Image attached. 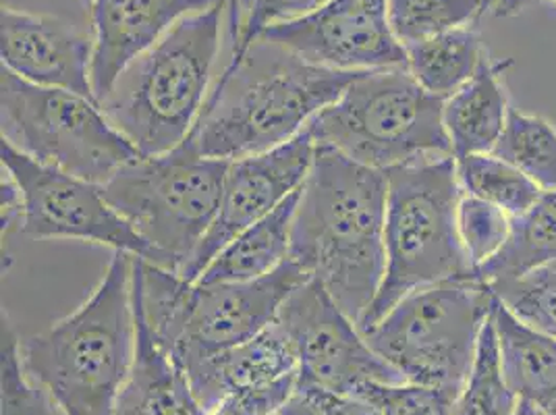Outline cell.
Wrapping results in <instances>:
<instances>
[{
	"instance_id": "obj_1",
	"label": "cell",
	"mask_w": 556,
	"mask_h": 415,
	"mask_svg": "<svg viewBox=\"0 0 556 415\" xmlns=\"http://www.w3.org/2000/svg\"><path fill=\"white\" fill-rule=\"evenodd\" d=\"M387 173L316 146L293 218L289 260L355 323L384 278Z\"/></svg>"
},
{
	"instance_id": "obj_2",
	"label": "cell",
	"mask_w": 556,
	"mask_h": 415,
	"mask_svg": "<svg viewBox=\"0 0 556 415\" xmlns=\"http://www.w3.org/2000/svg\"><path fill=\"white\" fill-rule=\"evenodd\" d=\"M362 71L312 65L257 38L210 90L189 141L210 159L237 161L298 138Z\"/></svg>"
},
{
	"instance_id": "obj_3",
	"label": "cell",
	"mask_w": 556,
	"mask_h": 415,
	"mask_svg": "<svg viewBox=\"0 0 556 415\" xmlns=\"http://www.w3.org/2000/svg\"><path fill=\"white\" fill-rule=\"evenodd\" d=\"M134 260L115 252L88 300L20 341L25 374L67 415H116L136 360Z\"/></svg>"
},
{
	"instance_id": "obj_4",
	"label": "cell",
	"mask_w": 556,
	"mask_h": 415,
	"mask_svg": "<svg viewBox=\"0 0 556 415\" xmlns=\"http://www.w3.org/2000/svg\"><path fill=\"white\" fill-rule=\"evenodd\" d=\"M227 0L191 13L121 73L102 111L141 156L186 141L206 106Z\"/></svg>"
},
{
	"instance_id": "obj_5",
	"label": "cell",
	"mask_w": 556,
	"mask_h": 415,
	"mask_svg": "<svg viewBox=\"0 0 556 415\" xmlns=\"http://www.w3.org/2000/svg\"><path fill=\"white\" fill-rule=\"evenodd\" d=\"M305 280L309 277L291 260L266 277L218 285L187 282L138 255L134 260V298L179 368L266 330Z\"/></svg>"
},
{
	"instance_id": "obj_6",
	"label": "cell",
	"mask_w": 556,
	"mask_h": 415,
	"mask_svg": "<svg viewBox=\"0 0 556 415\" xmlns=\"http://www.w3.org/2000/svg\"><path fill=\"white\" fill-rule=\"evenodd\" d=\"M462 196L453 156L387 171L384 278L357 324L362 332L417 289L471 277L457 231Z\"/></svg>"
},
{
	"instance_id": "obj_7",
	"label": "cell",
	"mask_w": 556,
	"mask_h": 415,
	"mask_svg": "<svg viewBox=\"0 0 556 415\" xmlns=\"http://www.w3.org/2000/svg\"><path fill=\"white\" fill-rule=\"evenodd\" d=\"M442 109L444 98L426 92L407 67L362 71L305 129L316 146L387 173L453 156Z\"/></svg>"
},
{
	"instance_id": "obj_8",
	"label": "cell",
	"mask_w": 556,
	"mask_h": 415,
	"mask_svg": "<svg viewBox=\"0 0 556 415\" xmlns=\"http://www.w3.org/2000/svg\"><path fill=\"white\" fill-rule=\"evenodd\" d=\"M229 162L204 156L186 139L125 164L102 191L150 248V264L181 275L216 218Z\"/></svg>"
},
{
	"instance_id": "obj_9",
	"label": "cell",
	"mask_w": 556,
	"mask_h": 415,
	"mask_svg": "<svg viewBox=\"0 0 556 415\" xmlns=\"http://www.w3.org/2000/svg\"><path fill=\"white\" fill-rule=\"evenodd\" d=\"M492 305L484 282L451 278L405 295L362 335L405 382L459 397Z\"/></svg>"
},
{
	"instance_id": "obj_10",
	"label": "cell",
	"mask_w": 556,
	"mask_h": 415,
	"mask_svg": "<svg viewBox=\"0 0 556 415\" xmlns=\"http://www.w3.org/2000/svg\"><path fill=\"white\" fill-rule=\"evenodd\" d=\"M0 131L25 156L98 185L141 156L92 98L29 84L4 67Z\"/></svg>"
},
{
	"instance_id": "obj_11",
	"label": "cell",
	"mask_w": 556,
	"mask_h": 415,
	"mask_svg": "<svg viewBox=\"0 0 556 415\" xmlns=\"http://www.w3.org/2000/svg\"><path fill=\"white\" fill-rule=\"evenodd\" d=\"M0 162L24 193L20 232L31 239L86 241L152 262L150 248L111 206L102 185L45 166L4 141Z\"/></svg>"
},
{
	"instance_id": "obj_12",
	"label": "cell",
	"mask_w": 556,
	"mask_h": 415,
	"mask_svg": "<svg viewBox=\"0 0 556 415\" xmlns=\"http://www.w3.org/2000/svg\"><path fill=\"white\" fill-rule=\"evenodd\" d=\"M277 323L295 347L298 385L357 394L370 382H405L314 278L305 280L282 303Z\"/></svg>"
},
{
	"instance_id": "obj_13",
	"label": "cell",
	"mask_w": 556,
	"mask_h": 415,
	"mask_svg": "<svg viewBox=\"0 0 556 415\" xmlns=\"http://www.w3.org/2000/svg\"><path fill=\"white\" fill-rule=\"evenodd\" d=\"M303 61L328 70L405 67L407 50L389 22V0H326L312 13L260 34Z\"/></svg>"
},
{
	"instance_id": "obj_14",
	"label": "cell",
	"mask_w": 556,
	"mask_h": 415,
	"mask_svg": "<svg viewBox=\"0 0 556 415\" xmlns=\"http://www.w3.org/2000/svg\"><path fill=\"white\" fill-rule=\"evenodd\" d=\"M316 159L307 129L268 152L229 162L216 218L179 277L195 282L214 255L302 189Z\"/></svg>"
},
{
	"instance_id": "obj_15",
	"label": "cell",
	"mask_w": 556,
	"mask_h": 415,
	"mask_svg": "<svg viewBox=\"0 0 556 415\" xmlns=\"http://www.w3.org/2000/svg\"><path fill=\"white\" fill-rule=\"evenodd\" d=\"M92 52L93 40L67 22L2 7V67L25 81L96 100Z\"/></svg>"
},
{
	"instance_id": "obj_16",
	"label": "cell",
	"mask_w": 556,
	"mask_h": 415,
	"mask_svg": "<svg viewBox=\"0 0 556 415\" xmlns=\"http://www.w3.org/2000/svg\"><path fill=\"white\" fill-rule=\"evenodd\" d=\"M218 0H92V88L100 102L121 73L184 17Z\"/></svg>"
},
{
	"instance_id": "obj_17",
	"label": "cell",
	"mask_w": 556,
	"mask_h": 415,
	"mask_svg": "<svg viewBox=\"0 0 556 415\" xmlns=\"http://www.w3.org/2000/svg\"><path fill=\"white\" fill-rule=\"evenodd\" d=\"M181 369L200 405L210 414L231 392L298 374V353L289 335L275 323L252 339L198 357Z\"/></svg>"
},
{
	"instance_id": "obj_18",
	"label": "cell",
	"mask_w": 556,
	"mask_h": 415,
	"mask_svg": "<svg viewBox=\"0 0 556 415\" xmlns=\"http://www.w3.org/2000/svg\"><path fill=\"white\" fill-rule=\"evenodd\" d=\"M510 65V59L503 63L484 59L464 88L444 100L442 123L455 161L471 154H490L498 143L510 111L503 84Z\"/></svg>"
},
{
	"instance_id": "obj_19",
	"label": "cell",
	"mask_w": 556,
	"mask_h": 415,
	"mask_svg": "<svg viewBox=\"0 0 556 415\" xmlns=\"http://www.w3.org/2000/svg\"><path fill=\"white\" fill-rule=\"evenodd\" d=\"M136 305V360L121 392L116 415H208L179 368L146 323Z\"/></svg>"
},
{
	"instance_id": "obj_20",
	"label": "cell",
	"mask_w": 556,
	"mask_h": 415,
	"mask_svg": "<svg viewBox=\"0 0 556 415\" xmlns=\"http://www.w3.org/2000/svg\"><path fill=\"white\" fill-rule=\"evenodd\" d=\"M492 318L498 332L503 369L519 401L556 415V339L517 320L494 298Z\"/></svg>"
},
{
	"instance_id": "obj_21",
	"label": "cell",
	"mask_w": 556,
	"mask_h": 415,
	"mask_svg": "<svg viewBox=\"0 0 556 415\" xmlns=\"http://www.w3.org/2000/svg\"><path fill=\"white\" fill-rule=\"evenodd\" d=\"M302 191V189H300ZM300 191L289 196L268 216L248 227L231 239L206 266L195 282H248L275 273L289 260L293 218L300 202Z\"/></svg>"
},
{
	"instance_id": "obj_22",
	"label": "cell",
	"mask_w": 556,
	"mask_h": 415,
	"mask_svg": "<svg viewBox=\"0 0 556 415\" xmlns=\"http://www.w3.org/2000/svg\"><path fill=\"white\" fill-rule=\"evenodd\" d=\"M407 50V70L426 92L439 98L464 88L486 59L476 27L465 25L437 38L417 42Z\"/></svg>"
},
{
	"instance_id": "obj_23",
	"label": "cell",
	"mask_w": 556,
	"mask_h": 415,
	"mask_svg": "<svg viewBox=\"0 0 556 415\" xmlns=\"http://www.w3.org/2000/svg\"><path fill=\"white\" fill-rule=\"evenodd\" d=\"M556 260V189L544 191L523 216L513 218L507 246L471 271L484 285L521 277L535 266Z\"/></svg>"
},
{
	"instance_id": "obj_24",
	"label": "cell",
	"mask_w": 556,
	"mask_h": 415,
	"mask_svg": "<svg viewBox=\"0 0 556 415\" xmlns=\"http://www.w3.org/2000/svg\"><path fill=\"white\" fill-rule=\"evenodd\" d=\"M519 405L517 394L507 382L498 332L490 314L476 349L464 389L455 399L453 415H513Z\"/></svg>"
},
{
	"instance_id": "obj_25",
	"label": "cell",
	"mask_w": 556,
	"mask_h": 415,
	"mask_svg": "<svg viewBox=\"0 0 556 415\" xmlns=\"http://www.w3.org/2000/svg\"><path fill=\"white\" fill-rule=\"evenodd\" d=\"M457 175L464 193L503 208L510 218L523 216L544 193L519 168L492 152L457 161Z\"/></svg>"
},
{
	"instance_id": "obj_26",
	"label": "cell",
	"mask_w": 556,
	"mask_h": 415,
	"mask_svg": "<svg viewBox=\"0 0 556 415\" xmlns=\"http://www.w3.org/2000/svg\"><path fill=\"white\" fill-rule=\"evenodd\" d=\"M492 154L519 168L542 191L556 189V129L551 121L510 109Z\"/></svg>"
},
{
	"instance_id": "obj_27",
	"label": "cell",
	"mask_w": 556,
	"mask_h": 415,
	"mask_svg": "<svg viewBox=\"0 0 556 415\" xmlns=\"http://www.w3.org/2000/svg\"><path fill=\"white\" fill-rule=\"evenodd\" d=\"M482 17L484 0H389V22L405 48Z\"/></svg>"
},
{
	"instance_id": "obj_28",
	"label": "cell",
	"mask_w": 556,
	"mask_h": 415,
	"mask_svg": "<svg viewBox=\"0 0 556 415\" xmlns=\"http://www.w3.org/2000/svg\"><path fill=\"white\" fill-rule=\"evenodd\" d=\"M488 287L517 320L556 339V260Z\"/></svg>"
},
{
	"instance_id": "obj_29",
	"label": "cell",
	"mask_w": 556,
	"mask_h": 415,
	"mask_svg": "<svg viewBox=\"0 0 556 415\" xmlns=\"http://www.w3.org/2000/svg\"><path fill=\"white\" fill-rule=\"evenodd\" d=\"M0 415H67L25 374L20 337L4 312L0 343Z\"/></svg>"
},
{
	"instance_id": "obj_30",
	"label": "cell",
	"mask_w": 556,
	"mask_h": 415,
	"mask_svg": "<svg viewBox=\"0 0 556 415\" xmlns=\"http://www.w3.org/2000/svg\"><path fill=\"white\" fill-rule=\"evenodd\" d=\"M326 0H227L231 59L227 67L237 65L260 34L270 25L303 17L325 4Z\"/></svg>"
},
{
	"instance_id": "obj_31",
	"label": "cell",
	"mask_w": 556,
	"mask_h": 415,
	"mask_svg": "<svg viewBox=\"0 0 556 415\" xmlns=\"http://www.w3.org/2000/svg\"><path fill=\"white\" fill-rule=\"evenodd\" d=\"M513 218L503 208L464 193L457 206V231L471 268L486 264L509 241Z\"/></svg>"
},
{
	"instance_id": "obj_32",
	"label": "cell",
	"mask_w": 556,
	"mask_h": 415,
	"mask_svg": "<svg viewBox=\"0 0 556 415\" xmlns=\"http://www.w3.org/2000/svg\"><path fill=\"white\" fill-rule=\"evenodd\" d=\"M382 415H453L455 394L414 382H370L357 391Z\"/></svg>"
},
{
	"instance_id": "obj_33",
	"label": "cell",
	"mask_w": 556,
	"mask_h": 415,
	"mask_svg": "<svg viewBox=\"0 0 556 415\" xmlns=\"http://www.w3.org/2000/svg\"><path fill=\"white\" fill-rule=\"evenodd\" d=\"M278 415H382L370 401L348 394V392L328 391L320 387L298 385L291 399Z\"/></svg>"
},
{
	"instance_id": "obj_34",
	"label": "cell",
	"mask_w": 556,
	"mask_h": 415,
	"mask_svg": "<svg viewBox=\"0 0 556 415\" xmlns=\"http://www.w3.org/2000/svg\"><path fill=\"white\" fill-rule=\"evenodd\" d=\"M298 389V374L227 394L208 415H278Z\"/></svg>"
},
{
	"instance_id": "obj_35",
	"label": "cell",
	"mask_w": 556,
	"mask_h": 415,
	"mask_svg": "<svg viewBox=\"0 0 556 415\" xmlns=\"http://www.w3.org/2000/svg\"><path fill=\"white\" fill-rule=\"evenodd\" d=\"M2 237L20 231L24 221V193L17 181L2 168Z\"/></svg>"
},
{
	"instance_id": "obj_36",
	"label": "cell",
	"mask_w": 556,
	"mask_h": 415,
	"mask_svg": "<svg viewBox=\"0 0 556 415\" xmlns=\"http://www.w3.org/2000/svg\"><path fill=\"white\" fill-rule=\"evenodd\" d=\"M530 0H496L492 4L490 11H494L496 17H510V15H517ZM556 2V0H553Z\"/></svg>"
},
{
	"instance_id": "obj_37",
	"label": "cell",
	"mask_w": 556,
	"mask_h": 415,
	"mask_svg": "<svg viewBox=\"0 0 556 415\" xmlns=\"http://www.w3.org/2000/svg\"><path fill=\"white\" fill-rule=\"evenodd\" d=\"M513 415H548L546 412H542L540 407H535L532 403H528V401H519V405H517V410H515V414Z\"/></svg>"
},
{
	"instance_id": "obj_38",
	"label": "cell",
	"mask_w": 556,
	"mask_h": 415,
	"mask_svg": "<svg viewBox=\"0 0 556 415\" xmlns=\"http://www.w3.org/2000/svg\"><path fill=\"white\" fill-rule=\"evenodd\" d=\"M496 0H484V15H486L488 11L492 9V4H494Z\"/></svg>"
},
{
	"instance_id": "obj_39",
	"label": "cell",
	"mask_w": 556,
	"mask_h": 415,
	"mask_svg": "<svg viewBox=\"0 0 556 415\" xmlns=\"http://www.w3.org/2000/svg\"><path fill=\"white\" fill-rule=\"evenodd\" d=\"M81 4H84V7H90V4H92V0H81Z\"/></svg>"
}]
</instances>
